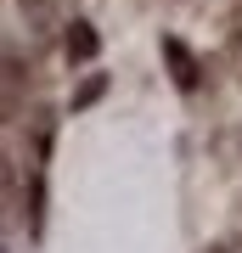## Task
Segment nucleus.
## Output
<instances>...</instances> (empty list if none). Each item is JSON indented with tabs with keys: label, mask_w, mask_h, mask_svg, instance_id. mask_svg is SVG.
<instances>
[{
	"label": "nucleus",
	"mask_w": 242,
	"mask_h": 253,
	"mask_svg": "<svg viewBox=\"0 0 242 253\" xmlns=\"http://www.w3.org/2000/svg\"><path fill=\"white\" fill-rule=\"evenodd\" d=\"M163 56H169V68H175V84L180 90H197V56H192L186 45H180V40H163Z\"/></svg>",
	"instance_id": "obj_1"
},
{
	"label": "nucleus",
	"mask_w": 242,
	"mask_h": 253,
	"mask_svg": "<svg viewBox=\"0 0 242 253\" xmlns=\"http://www.w3.org/2000/svg\"><path fill=\"white\" fill-rule=\"evenodd\" d=\"M68 56H73V62L96 56V34H90V23H73V28H68Z\"/></svg>",
	"instance_id": "obj_2"
},
{
	"label": "nucleus",
	"mask_w": 242,
	"mask_h": 253,
	"mask_svg": "<svg viewBox=\"0 0 242 253\" xmlns=\"http://www.w3.org/2000/svg\"><path fill=\"white\" fill-rule=\"evenodd\" d=\"M11 113H17V79H11L6 68H0V124H6Z\"/></svg>",
	"instance_id": "obj_3"
},
{
	"label": "nucleus",
	"mask_w": 242,
	"mask_h": 253,
	"mask_svg": "<svg viewBox=\"0 0 242 253\" xmlns=\"http://www.w3.org/2000/svg\"><path fill=\"white\" fill-rule=\"evenodd\" d=\"M231 68H237V79H242V28H237V45H231Z\"/></svg>",
	"instance_id": "obj_4"
},
{
	"label": "nucleus",
	"mask_w": 242,
	"mask_h": 253,
	"mask_svg": "<svg viewBox=\"0 0 242 253\" xmlns=\"http://www.w3.org/2000/svg\"><path fill=\"white\" fill-rule=\"evenodd\" d=\"M208 253H231V248H208Z\"/></svg>",
	"instance_id": "obj_5"
}]
</instances>
